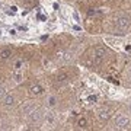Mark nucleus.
<instances>
[{
  "instance_id": "nucleus-9",
  "label": "nucleus",
  "mask_w": 131,
  "mask_h": 131,
  "mask_svg": "<svg viewBox=\"0 0 131 131\" xmlns=\"http://www.w3.org/2000/svg\"><path fill=\"white\" fill-rule=\"evenodd\" d=\"M77 125H79L80 128H84V127H88V121H86L84 118H80L79 121H77Z\"/></svg>"
},
{
  "instance_id": "nucleus-7",
  "label": "nucleus",
  "mask_w": 131,
  "mask_h": 131,
  "mask_svg": "<svg viewBox=\"0 0 131 131\" xmlns=\"http://www.w3.org/2000/svg\"><path fill=\"white\" fill-rule=\"evenodd\" d=\"M69 80V74L67 73H63V74H60V76H57V79H56V82L58 84H61V83H66Z\"/></svg>"
},
{
  "instance_id": "nucleus-6",
  "label": "nucleus",
  "mask_w": 131,
  "mask_h": 131,
  "mask_svg": "<svg viewBox=\"0 0 131 131\" xmlns=\"http://www.w3.org/2000/svg\"><path fill=\"white\" fill-rule=\"evenodd\" d=\"M111 117V109L109 108H103L99 111V118L101 119H108V118Z\"/></svg>"
},
{
  "instance_id": "nucleus-1",
  "label": "nucleus",
  "mask_w": 131,
  "mask_h": 131,
  "mask_svg": "<svg viewBox=\"0 0 131 131\" xmlns=\"http://www.w3.org/2000/svg\"><path fill=\"white\" fill-rule=\"evenodd\" d=\"M130 18L128 16H121V18L117 19V29L118 31H127V29L130 28Z\"/></svg>"
},
{
  "instance_id": "nucleus-5",
  "label": "nucleus",
  "mask_w": 131,
  "mask_h": 131,
  "mask_svg": "<svg viewBox=\"0 0 131 131\" xmlns=\"http://www.w3.org/2000/svg\"><path fill=\"white\" fill-rule=\"evenodd\" d=\"M42 86L41 84H32L31 88H29V93L31 95H39V93H42Z\"/></svg>"
},
{
  "instance_id": "nucleus-2",
  "label": "nucleus",
  "mask_w": 131,
  "mask_h": 131,
  "mask_svg": "<svg viewBox=\"0 0 131 131\" xmlns=\"http://www.w3.org/2000/svg\"><path fill=\"white\" fill-rule=\"evenodd\" d=\"M105 56H106V50L105 48H102V47L95 48V64H99L105 58Z\"/></svg>"
},
{
  "instance_id": "nucleus-10",
  "label": "nucleus",
  "mask_w": 131,
  "mask_h": 131,
  "mask_svg": "<svg viewBox=\"0 0 131 131\" xmlns=\"http://www.w3.org/2000/svg\"><path fill=\"white\" fill-rule=\"evenodd\" d=\"M50 105H51V106H54V105H56V99H54V98L50 99Z\"/></svg>"
},
{
  "instance_id": "nucleus-4",
  "label": "nucleus",
  "mask_w": 131,
  "mask_h": 131,
  "mask_svg": "<svg viewBox=\"0 0 131 131\" xmlns=\"http://www.w3.org/2000/svg\"><path fill=\"white\" fill-rule=\"evenodd\" d=\"M10 57H12V51H10L9 48H5V50H2V51H0V60H2V61L9 60Z\"/></svg>"
},
{
  "instance_id": "nucleus-11",
  "label": "nucleus",
  "mask_w": 131,
  "mask_h": 131,
  "mask_svg": "<svg viewBox=\"0 0 131 131\" xmlns=\"http://www.w3.org/2000/svg\"><path fill=\"white\" fill-rule=\"evenodd\" d=\"M3 95H5V88L0 86V96H3Z\"/></svg>"
},
{
  "instance_id": "nucleus-8",
  "label": "nucleus",
  "mask_w": 131,
  "mask_h": 131,
  "mask_svg": "<svg viewBox=\"0 0 131 131\" xmlns=\"http://www.w3.org/2000/svg\"><path fill=\"white\" fill-rule=\"evenodd\" d=\"M3 103H5V105H13V103H15V98L12 96V95H6L5 99H3Z\"/></svg>"
},
{
  "instance_id": "nucleus-13",
  "label": "nucleus",
  "mask_w": 131,
  "mask_h": 131,
  "mask_svg": "<svg viewBox=\"0 0 131 131\" xmlns=\"http://www.w3.org/2000/svg\"><path fill=\"white\" fill-rule=\"evenodd\" d=\"M20 64H22V63H20V61H18V63L15 64V67H16V69H20Z\"/></svg>"
},
{
  "instance_id": "nucleus-12",
  "label": "nucleus",
  "mask_w": 131,
  "mask_h": 131,
  "mask_svg": "<svg viewBox=\"0 0 131 131\" xmlns=\"http://www.w3.org/2000/svg\"><path fill=\"white\" fill-rule=\"evenodd\" d=\"M89 101L90 102H96V96H89Z\"/></svg>"
},
{
  "instance_id": "nucleus-3",
  "label": "nucleus",
  "mask_w": 131,
  "mask_h": 131,
  "mask_svg": "<svg viewBox=\"0 0 131 131\" xmlns=\"http://www.w3.org/2000/svg\"><path fill=\"white\" fill-rule=\"evenodd\" d=\"M130 127V119L128 118H119L117 121V128H119V130H127Z\"/></svg>"
}]
</instances>
